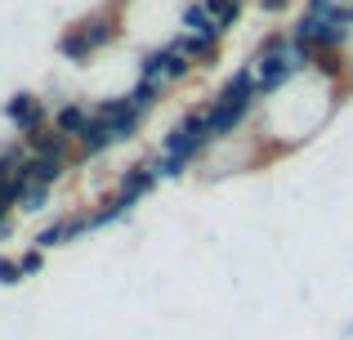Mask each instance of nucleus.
I'll return each mask as SVG.
<instances>
[{
	"instance_id": "obj_8",
	"label": "nucleus",
	"mask_w": 353,
	"mask_h": 340,
	"mask_svg": "<svg viewBox=\"0 0 353 340\" xmlns=\"http://www.w3.org/2000/svg\"><path fill=\"white\" fill-rule=\"evenodd\" d=\"M94 117L108 126V134H112V148H121V143H130V139H139V130H143V121H148V117L125 99V90H121V94L94 99Z\"/></svg>"
},
{
	"instance_id": "obj_15",
	"label": "nucleus",
	"mask_w": 353,
	"mask_h": 340,
	"mask_svg": "<svg viewBox=\"0 0 353 340\" xmlns=\"http://www.w3.org/2000/svg\"><path fill=\"white\" fill-rule=\"evenodd\" d=\"M125 99H130V103H134V108H139L143 117H152L157 108H161L165 90H161V86H152V81H139V77H134V81L125 86Z\"/></svg>"
},
{
	"instance_id": "obj_11",
	"label": "nucleus",
	"mask_w": 353,
	"mask_h": 340,
	"mask_svg": "<svg viewBox=\"0 0 353 340\" xmlns=\"http://www.w3.org/2000/svg\"><path fill=\"white\" fill-rule=\"evenodd\" d=\"M23 143H27V152H32V157H50V161H68V166H77V143H72L68 134H59L54 126L27 134Z\"/></svg>"
},
{
	"instance_id": "obj_5",
	"label": "nucleus",
	"mask_w": 353,
	"mask_h": 340,
	"mask_svg": "<svg viewBox=\"0 0 353 340\" xmlns=\"http://www.w3.org/2000/svg\"><path fill=\"white\" fill-rule=\"evenodd\" d=\"M268 148H264V139L255 134V126L250 130H241L233 134V139H215L206 148V157L197 161L201 174L206 179H228V174H241V170H255V166H268Z\"/></svg>"
},
{
	"instance_id": "obj_13",
	"label": "nucleus",
	"mask_w": 353,
	"mask_h": 340,
	"mask_svg": "<svg viewBox=\"0 0 353 340\" xmlns=\"http://www.w3.org/2000/svg\"><path fill=\"white\" fill-rule=\"evenodd\" d=\"M23 170H27V179H32V183H41V188H59V183H63V179H68V174H72V166H68V161L32 157V152H27Z\"/></svg>"
},
{
	"instance_id": "obj_2",
	"label": "nucleus",
	"mask_w": 353,
	"mask_h": 340,
	"mask_svg": "<svg viewBox=\"0 0 353 340\" xmlns=\"http://www.w3.org/2000/svg\"><path fill=\"white\" fill-rule=\"evenodd\" d=\"M121 45H125V36H121L117 9L112 5H94V9H85L81 18H72V23L59 32L54 54H59L68 68H94L108 50H121Z\"/></svg>"
},
{
	"instance_id": "obj_21",
	"label": "nucleus",
	"mask_w": 353,
	"mask_h": 340,
	"mask_svg": "<svg viewBox=\"0 0 353 340\" xmlns=\"http://www.w3.org/2000/svg\"><path fill=\"white\" fill-rule=\"evenodd\" d=\"M345 63H349V90H353V32H349V41H345Z\"/></svg>"
},
{
	"instance_id": "obj_20",
	"label": "nucleus",
	"mask_w": 353,
	"mask_h": 340,
	"mask_svg": "<svg viewBox=\"0 0 353 340\" xmlns=\"http://www.w3.org/2000/svg\"><path fill=\"white\" fill-rule=\"evenodd\" d=\"M23 269H18V255H0V287H18Z\"/></svg>"
},
{
	"instance_id": "obj_4",
	"label": "nucleus",
	"mask_w": 353,
	"mask_h": 340,
	"mask_svg": "<svg viewBox=\"0 0 353 340\" xmlns=\"http://www.w3.org/2000/svg\"><path fill=\"white\" fill-rule=\"evenodd\" d=\"M117 9V23L125 45L139 50H161V45H174L179 36V18L188 0H108Z\"/></svg>"
},
{
	"instance_id": "obj_3",
	"label": "nucleus",
	"mask_w": 353,
	"mask_h": 340,
	"mask_svg": "<svg viewBox=\"0 0 353 340\" xmlns=\"http://www.w3.org/2000/svg\"><path fill=\"white\" fill-rule=\"evenodd\" d=\"M201 108H206L210 134H215V139H233V134H241V130H250V126H255L259 108H264V94H259L250 68L241 63L237 72H228V77L219 81L215 94L201 99Z\"/></svg>"
},
{
	"instance_id": "obj_14",
	"label": "nucleus",
	"mask_w": 353,
	"mask_h": 340,
	"mask_svg": "<svg viewBox=\"0 0 353 340\" xmlns=\"http://www.w3.org/2000/svg\"><path fill=\"white\" fill-rule=\"evenodd\" d=\"M201 9L215 18V27H219L224 36H228V32H237L241 18H246V5H241V0H201Z\"/></svg>"
},
{
	"instance_id": "obj_7",
	"label": "nucleus",
	"mask_w": 353,
	"mask_h": 340,
	"mask_svg": "<svg viewBox=\"0 0 353 340\" xmlns=\"http://www.w3.org/2000/svg\"><path fill=\"white\" fill-rule=\"evenodd\" d=\"M0 117L18 130V139H27V134L45 130V126L54 121V108H50V99H45L41 90H14V94L0 103Z\"/></svg>"
},
{
	"instance_id": "obj_6",
	"label": "nucleus",
	"mask_w": 353,
	"mask_h": 340,
	"mask_svg": "<svg viewBox=\"0 0 353 340\" xmlns=\"http://www.w3.org/2000/svg\"><path fill=\"white\" fill-rule=\"evenodd\" d=\"M210 143H215V134H210L206 108L192 103V108H183V112L174 117V126L161 134V148H157V152H165V157H179V161H188V166H197V161L206 157Z\"/></svg>"
},
{
	"instance_id": "obj_19",
	"label": "nucleus",
	"mask_w": 353,
	"mask_h": 340,
	"mask_svg": "<svg viewBox=\"0 0 353 340\" xmlns=\"http://www.w3.org/2000/svg\"><path fill=\"white\" fill-rule=\"evenodd\" d=\"M45 255H50V251H41V246H27V251L18 255V269H23V278H36V273H45Z\"/></svg>"
},
{
	"instance_id": "obj_1",
	"label": "nucleus",
	"mask_w": 353,
	"mask_h": 340,
	"mask_svg": "<svg viewBox=\"0 0 353 340\" xmlns=\"http://www.w3.org/2000/svg\"><path fill=\"white\" fill-rule=\"evenodd\" d=\"M353 94L349 86H327L318 72H300L291 86H282L277 94L264 99L255 117V134L264 139L268 157H286V152L304 148L331 117L345 108V99Z\"/></svg>"
},
{
	"instance_id": "obj_18",
	"label": "nucleus",
	"mask_w": 353,
	"mask_h": 340,
	"mask_svg": "<svg viewBox=\"0 0 353 340\" xmlns=\"http://www.w3.org/2000/svg\"><path fill=\"white\" fill-rule=\"evenodd\" d=\"M255 9L268 23H286V14H300V0H255Z\"/></svg>"
},
{
	"instance_id": "obj_16",
	"label": "nucleus",
	"mask_w": 353,
	"mask_h": 340,
	"mask_svg": "<svg viewBox=\"0 0 353 340\" xmlns=\"http://www.w3.org/2000/svg\"><path fill=\"white\" fill-rule=\"evenodd\" d=\"M50 197H54V188L27 183V188H23V197H18V215H41V210L50 206Z\"/></svg>"
},
{
	"instance_id": "obj_17",
	"label": "nucleus",
	"mask_w": 353,
	"mask_h": 340,
	"mask_svg": "<svg viewBox=\"0 0 353 340\" xmlns=\"http://www.w3.org/2000/svg\"><path fill=\"white\" fill-rule=\"evenodd\" d=\"M32 246H41V251H54V246H68V224H63V215H59V219H50V224H45L41 233L32 237Z\"/></svg>"
},
{
	"instance_id": "obj_10",
	"label": "nucleus",
	"mask_w": 353,
	"mask_h": 340,
	"mask_svg": "<svg viewBox=\"0 0 353 340\" xmlns=\"http://www.w3.org/2000/svg\"><path fill=\"white\" fill-rule=\"evenodd\" d=\"M90 121H94V99H90V94H72V99H63V103L54 108V121H50V126L77 143L81 130H85Z\"/></svg>"
},
{
	"instance_id": "obj_12",
	"label": "nucleus",
	"mask_w": 353,
	"mask_h": 340,
	"mask_svg": "<svg viewBox=\"0 0 353 340\" xmlns=\"http://www.w3.org/2000/svg\"><path fill=\"white\" fill-rule=\"evenodd\" d=\"M174 50H179L197 72L219 68V59H224V41H206V36H188V32L174 36Z\"/></svg>"
},
{
	"instance_id": "obj_9",
	"label": "nucleus",
	"mask_w": 353,
	"mask_h": 340,
	"mask_svg": "<svg viewBox=\"0 0 353 340\" xmlns=\"http://www.w3.org/2000/svg\"><path fill=\"white\" fill-rule=\"evenodd\" d=\"M157 183H161V174H157V152H148V157H139V161H130V166L117 170L112 192L121 201H130V206H139L143 197L157 192Z\"/></svg>"
},
{
	"instance_id": "obj_22",
	"label": "nucleus",
	"mask_w": 353,
	"mask_h": 340,
	"mask_svg": "<svg viewBox=\"0 0 353 340\" xmlns=\"http://www.w3.org/2000/svg\"><path fill=\"white\" fill-rule=\"evenodd\" d=\"M336 9H345V14H349V9H353V0H336Z\"/></svg>"
}]
</instances>
